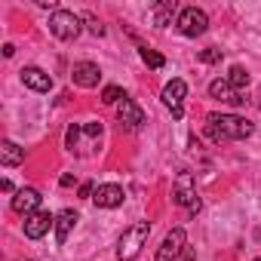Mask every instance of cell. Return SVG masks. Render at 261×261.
Instances as JSON below:
<instances>
[{
	"mask_svg": "<svg viewBox=\"0 0 261 261\" xmlns=\"http://www.w3.org/2000/svg\"><path fill=\"white\" fill-rule=\"evenodd\" d=\"M172 200L178 206H185L188 212H200V197H197V185L191 172H178L175 185H172Z\"/></svg>",
	"mask_w": 261,
	"mask_h": 261,
	"instance_id": "obj_5",
	"label": "cell"
},
{
	"mask_svg": "<svg viewBox=\"0 0 261 261\" xmlns=\"http://www.w3.org/2000/svg\"><path fill=\"white\" fill-rule=\"evenodd\" d=\"M185 98H188V83L185 80H169L166 86H163V105L172 111V117L175 120H181L185 117Z\"/></svg>",
	"mask_w": 261,
	"mask_h": 261,
	"instance_id": "obj_8",
	"label": "cell"
},
{
	"mask_svg": "<svg viewBox=\"0 0 261 261\" xmlns=\"http://www.w3.org/2000/svg\"><path fill=\"white\" fill-rule=\"evenodd\" d=\"M123 200H126V194L120 185H98L92 194V203L98 209H117V206H123Z\"/></svg>",
	"mask_w": 261,
	"mask_h": 261,
	"instance_id": "obj_10",
	"label": "cell"
},
{
	"mask_svg": "<svg viewBox=\"0 0 261 261\" xmlns=\"http://www.w3.org/2000/svg\"><path fill=\"white\" fill-rule=\"evenodd\" d=\"M227 83H230L233 89H240V92H243V89L249 86V71H246L243 65H233V68L227 71Z\"/></svg>",
	"mask_w": 261,
	"mask_h": 261,
	"instance_id": "obj_19",
	"label": "cell"
},
{
	"mask_svg": "<svg viewBox=\"0 0 261 261\" xmlns=\"http://www.w3.org/2000/svg\"><path fill=\"white\" fill-rule=\"evenodd\" d=\"M123 98H126V95H123V89H120V86H114V83L101 89V101H105V105H120Z\"/></svg>",
	"mask_w": 261,
	"mask_h": 261,
	"instance_id": "obj_21",
	"label": "cell"
},
{
	"mask_svg": "<svg viewBox=\"0 0 261 261\" xmlns=\"http://www.w3.org/2000/svg\"><path fill=\"white\" fill-rule=\"evenodd\" d=\"M181 261H197V255H194V249H185V255H181Z\"/></svg>",
	"mask_w": 261,
	"mask_h": 261,
	"instance_id": "obj_26",
	"label": "cell"
},
{
	"mask_svg": "<svg viewBox=\"0 0 261 261\" xmlns=\"http://www.w3.org/2000/svg\"><path fill=\"white\" fill-rule=\"evenodd\" d=\"M255 261H261V258H255Z\"/></svg>",
	"mask_w": 261,
	"mask_h": 261,
	"instance_id": "obj_27",
	"label": "cell"
},
{
	"mask_svg": "<svg viewBox=\"0 0 261 261\" xmlns=\"http://www.w3.org/2000/svg\"><path fill=\"white\" fill-rule=\"evenodd\" d=\"M178 31L185 34V37H200V34H206V28H209V16L203 13V10H197V7H188V10H181L178 13Z\"/></svg>",
	"mask_w": 261,
	"mask_h": 261,
	"instance_id": "obj_6",
	"label": "cell"
},
{
	"mask_svg": "<svg viewBox=\"0 0 261 261\" xmlns=\"http://www.w3.org/2000/svg\"><path fill=\"white\" fill-rule=\"evenodd\" d=\"M22 83H25L28 89H34V92H49V89H53V77H49L43 68H34V65L22 68Z\"/></svg>",
	"mask_w": 261,
	"mask_h": 261,
	"instance_id": "obj_15",
	"label": "cell"
},
{
	"mask_svg": "<svg viewBox=\"0 0 261 261\" xmlns=\"http://www.w3.org/2000/svg\"><path fill=\"white\" fill-rule=\"evenodd\" d=\"M185 249H188V233H185V227H172V230L163 237L160 249H157V261H175L178 255H185Z\"/></svg>",
	"mask_w": 261,
	"mask_h": 261,
	"instance_id": "obj_7",
	"label": "cell"
},
{
	"mask_svg": "<svg viewBox=\"0 0 261 261\" xmlns=\"http://www.w3.org/2000/svg\"><path fill=\"white\" fill-rule=\"evenodd\" d=\"M71 80H74L77 86H83V89H92V86H98L101 71H98L95 62H77V65L71 68Z\"/></svg>",
	"mask_w": 261,
	"mask_h": 261,
	"instance_id": "obj_13",
	"label": "cell"
},
{
	"mask_svg": "<svg viewBox=\"0 0 261 261\" xmlns=\"http://www.w3.org/2000/svg\"><path fill=\"white\" fill-rule=\"evenodd\" d=\"M139 56H142V62H145L148 68H154V71H160V68L166 65V59H163L160 53H154L151 46H139Z\"/></svg>",
	"mask_w": 261,
	"mask_h": 261,
	"instance_id": "obj_20",
	"label": "cell"
},
{
	"mask_svg": "<svg viewBox=\"0 0 261 261\" xmlns=\"http://www.w3.org/2000/svg\"><path fill=\"white\" fill-rule=\"evenodd\" d=\"M86 25H89V31H92L95 37H105V25H101L95 16H89V19H86Z\"/></svg>",
	"mask_w": 261,
	"mask_h": 261,
	"instance_id": "obj_23",
	"label": "cell"
},
{
	"mask_svg": "<svg viewBox=\"0 0 261 261\" xmlns=\"http://www.w3.org/2000/svg\"><path fill=\"white\" fill-rule=\"evenodd\" d=\"M178 13V7H175V0H163V4H157L154 7V25L157 28H166L169 22H172V16Z\"/></svg>",
	"mask_w": 261,
	"mask_h": 261,
	"instance_id": "obj_18",
	"label": "cell"
},
{
	"mask_svg": "<svg viewBox=\"0 0 261 261\" xmlns=\"http://www.w3.org/2000/svg\"><path fill=\"white\" fill-rule=\"evenodd\" d=\"M40 191H34V188H22V191H16V197H13V212H19V215H34V212H40Z\"/></svg>",
	"mask_w": 261,
	"mask_h": 261,
	"instance_id": "obj_11",
	"label": "cell"
},
{
	"mask_svg": "<svg viewBox=\"0 0 261 261\" xmlns=\"http://www.w3.org/2000/svg\"><path fill=\"white\" fill-rule=\"evenodd\" d=\"M221 56H224V53H221V49H215V46H209V49H200V53H197V59H200L203 65H218V62H221Z\"/></svg>",
	"mask_w": 261,
	"mask_h": 261,
	"instance_id": "obj_22",
	"label": "cell"
},
{
	"mask_svg": "<svg viewBox=\"0 0 261 261\" xmlns=\"http://www.w3.org/2000/svg\"><path fill=\"white\" fill-rule=\"evenodd\" d=\"M209 95H212V98H218V101H224V105H233V108H243V105H246L243 92H240V89H233V86L227 83V77L212 80V83H209Z\"/></svg>",
	"mask_w": 261,
	"mask_h": 261,
	"instance_id": "obj_9",
	"label": "cell"
},
{
	"mask_svg": "<svg viewBox=\"0 0 261 261\" xmlns=\"http://www.w3.org/2000/svg\"><path fill=\"white\" fill-rule=\"evenodd\" d=\"M59 185H62V188H71V185H77V178L68 172V175H62V181H59Z\"/></svg>",
	"mask_w": 261,
	"mask_h": 261,
	"instance_id": "obj_24",
	"label": "cell"
},
{
	"mask_svg": "<svg viewBox=\"0 0 261 261\" xmlns=\"http://www.w3.org/2000/svg\"><path fill=\"white\" fill-rule=\"evenodd\" d=\"M74 224H77V212H74V209H62V212L56 215V243H59V246L68 240V233L74 230Z\"/></svg>",
	"mask_w": 261,
	"mask_h": 261,
	"instance_id": "obj_16",
	"label": "cell"
},
{
	"mask_svg": "<svg viewBox=\"0 0 261 261\" xmlns=\"http://www.w3.org/2000/svg\"><path fill=\"white\" fill-rule=\"evenodd\" d=\"M252 133H255V126L246 117H237V114H209L206 117V136L215 145L240 142V139H249Z\"/></svg>",
	"mask_w": 261,
	"mask_h": 261,
	"instance_id": "obj_1",
	"label": "cell"
},
{
	"mask_svg": "<svg viewBox=\"0 0 261 261\" xmlns=\"http://www.w3.org/2000/svg\"><path fill=\"white\" fill-rule=\"evenodd\" d=\"M148 237H151V224L148 221H136L133 227H126L120 233V240H117V258L120 261H136L142 255Z\"/></svg>",
	"mask_w": 261,
	"mask_h": 261,
	"instance_id": "obj_3",
	"label": "cell"
},
{
	"mask_svg": "<svg viewBox=\"0 0 261 261\" xmlns=\"http://www.w3.org/2000/svg\"><path fill=\"white\" fill-rule=\"evenodd\" d=\"M49 227H56V215H49V212H43V209L25 218V237H28V240H40V237H46Z\"/></svg>",
	"mask_w": 261,
	"mask_h": 261,
	"instance_id": "obj_12",
	"label": "cell"
},
{
	"mask_svg": "<svg viewBox=\"0 0 261 261\" xmlns=\"http://www.w3.org/2000/svg\"><path fill=\"white\" fill-rule=\"evenodd\" d=\"M117 117H120V123H123L126 129H142V123H145V111H142L133 98H123V101L117 105Z\"/></svg>",
	"mask_w": 261,
	"mask_h": 261,
	"instance_id": "obj_14",
	"label": "cell"
},
{
	"mask_svg": "<svg viewBox=\"0 0 261 261\" xmlns=\"http://www.w3.org/2000/svg\"><path fill=\"white\" fill-rule=\"evenodd\" d=\"M0 188H4V194H13V181H10V178L0 181Z\"/></svg>",
	"mask_w": 261,
	"mask_h": 261,
	"instance_id": "obj_25",
	"label": "cell"
},
{
	"mask_svg": "<svg viewBox=\"0 0 261 261\" xmlns=\"http://www.w3.org/2000/svg\"><path fill=\"white\" fill-rule=\"evenodd\" d=\"M101 123H86V126H68V133H65V148L71 154H92L101 142Z\"/></svg>",
	"mask_w": 261,
	"mask_h": 261,
	"instance_id": "obj_2",
	"label": "cell"
},
{
	"mask_svg": "<svg viewBox=\"0 0 261 261\" xmlns=\"http://www.w3.org/2000/svg\"><path fill=\"white\" fill-rule=\"evenodd\" d=\"M0 163H4V166L25 163V148H19L16 142H4V145H0Z\"/></svg>",
	"mask_w": 261,
	"mask_h": 261,
	"instance_id": "obj_17",
	"label": "cell"
},
{
	"mask_svg": "<svg viewBox=\"0 0 261 261\" xmlns=\"http://www.w3.org/2000/svg\"><path fill=\"white\" fill-rule=\"evenodd\" d=\"M49 31H53V37H59V40L71 43V40H77V37H80L83 25H80V19H77L71 10H56V13L49 16Z\"/></svg>",
	"mask_w": 261,
	"mask_h": 261,
	"instance_id": "obj_4",
	"label": "cell"
}]
</instances>
